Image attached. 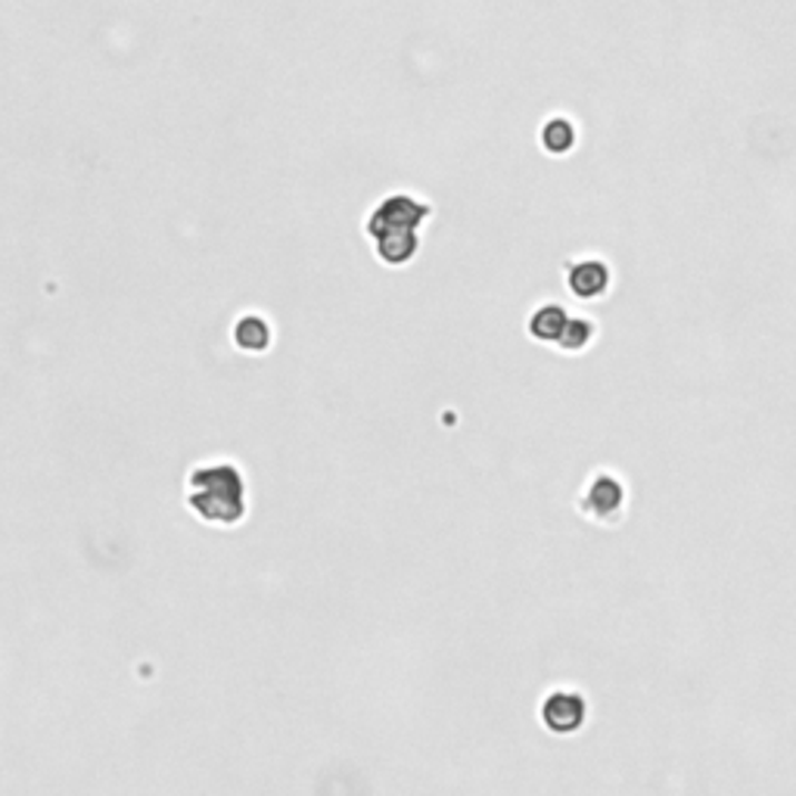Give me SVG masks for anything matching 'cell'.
Instances as JSON below:
<instances>
[{
  "label": "cell",
  "instance_id": "5b68a950",
  "mask_svg": "<svg viewBox=\"0 0 796 796\" xmlns=\"http://www.w3.org/2000/svg\"><path fill=\"white\" fill-rule=\"evenodd\" d=\"M567 317H563V312L560 308H554V305H548V308H541L539 315H532V321H529V327H532V336H539V340H560L563 336V331H567Z\"/></svg>",
  "mask_w": 796,
  "mask_h": 796
},
{
  "label": "cell",
  "instance_id": "3957f363",
  "mask_svg": "<svg viewBox=\"0 0 796 796\" xmlns=\"http://www.w3.org/2000/svg\"><path fill=\"white\" fill-rule=\"evenodd\" d=\"M234 340H237V346L246 348V352H265V348L271 346L268 321L258 315L240 317L237 327H234Z\"/></svg>",
  "mask_w": 796,
  "mask_h": 796
},
{
  "label": "cell",
  "instance_id": "7a4b0ae2",
  "mask_svg": "<svg viewBox=\"0 0 796 796\" xmlns=\"http://www.w3.org/2000/svg\"><path fill=\"white\" fill-rule=\"evenodd\" d=\"M187 508L215 527H237L246 513V482L240 466L209 461L187 473Z\"/></svg>",
  "mask_w": 796,
  "mask_h": 796
},
{
  "label": "cell",
  "instance_id": "277c9868",
  "mask_svg": "<svg viewBox=\"0 0 796 796\" xmlns=\"http://www.w3.org/2000/svg\"><path fill=\"white\" fill-rule=\"evenodd\" d=\"M607 284V268L598 262H582L570 274V286L579 296H598Z\"/></svg>",
  "mask_w": 796,
  "mask_h": 796
},
{
  "label": "cell",
  "instance_id": "6da1fadb",
  "mask_svg": "<svg viewBox=\"0 0 796 796\" xmlns=\"http://www.w3.org/2000/svg\"><path fill=\"white\" fill-rule=\"evenodd\" d=\"M433 215V206L414 194H390L367 215V237L374 243L380 262L392 268L407 265L421 249V225Z\"/></svg>",
  "mask_w": 796,
  "mask_h": 796
}]
</instances>
